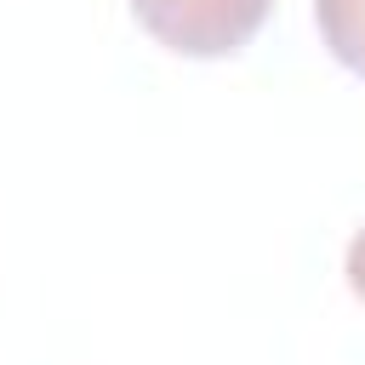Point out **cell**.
Segmentation results:
<instances>
[{"label": "cell", "instance_id": "cell-1", "mask_svg": "<svg viewBox=\"0 0 365 365\" xmlns=\"http://www.w3.org/2000/svg\"><path fill=\"white\" fill-rule=\"evenodd\" d=\"M274 0H131V17L177 57H234Z\"/></svg>", "mask_w": 365, "mask_h": 365}, {"label": "cell", "instance_id": "cell-2", "mask_svg": "<svg viewBox=\"0 0 365 365\" xmlns=\"http://www.w3.org/2000/svg\"><path fill=\"white\" fill-rule=\"evenodd\" d=\"M314 23L325 51L365 80V0H314Z\"/></svg>", "mask_w": 365, "mask_h": 365}, {"label": "cell", "instance_id": "cell-3", "mask_svg": "<svg viewBox=\"0 0 365 365\" xmlns=\"http://www.w3.org/2000/svg\"><path fill=\"white\" fill-rule=\"evenodd\" d=\"M342 274H348V291L365 302V228L348 240V257H342Z\"/></svg>", "mask_w": 365, "mask_h": 365}]
</instances>
